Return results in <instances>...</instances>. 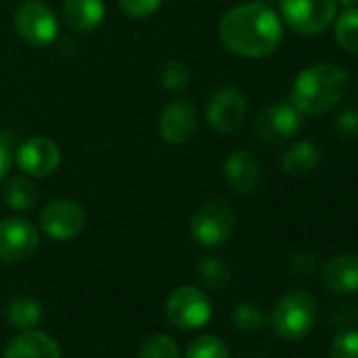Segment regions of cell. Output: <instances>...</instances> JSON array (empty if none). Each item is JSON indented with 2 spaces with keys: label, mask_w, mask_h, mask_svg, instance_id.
Returning a JSON list of instances; mask_svg holds the SVG:
<instances>
[{
  "label": "cell",
  "mask_w": 358,
  "mask_h": 358,
  "mask_svg": "<svg viewBox=\"0 0 358 358\" xmlns=\"http://www.w3.org/2000/svg\"><path fill=\"white\" fill-rule=\"evenodd\" d=\"M220 41L241 57L262 59L272 55L282 41L278 15L264 3H245L230 9L220 22Z\"/></svg>",
  "instance_id": "obj_1"
},
{
  "label": "cell",
  "mask_w": 358,
  "mask_h": 358,
  "mask_svg": "<svg viewBox=\"0 0 358 358\" xmlns=\"http://www.w3.org/2000/svg\"><path fill=\"white\" fill-rule=\"evenodd\" d=\"M348 93V74L337 64H316L306 68L293 83L291 103L299 114L320 116L333 110Z\"/></svg>",
  "instance_id": "obj_2"
},
{
  "label": "cell",
  "mask_w": 358,
  "mask_h": 358,
  "mask_svg": "<svg viewBox=\"0 0 358 358\" xmlns=\"http://www.w3.org/2000/svg\"><path fill=\"white\" fill-rule=\"evenodd\" d=\"M318 306L316 299L306 291H293L280 297L272 310L270 322L278 337L295 341L303 339L316 322Z\"/></svg>",
  "instance_id": "obj_3"
},
{
  "label": "cell",
  "mask_w": 358,
  "mask_h": 358,
  "mask_svg": "<svg viewBox=\"0 0 358 358\" xmlns=\"http://www.w3.org/2000/svg\"><path fill=\"white\" fill-rule=\"evenodd\" d=\"M234 228H236V213L222 199L205 201L190 220V230L194 241L205 247H220L228 243L234 234Z\"/></svg>",
  "instance_id": "obj_4"
},
{
  "label": "cell",
  "mask_w": 358,
  "mask_h": 358,
  "mask_svg": "<svg viewBox=\"0 0 358 358\" xmlns=\"http://www.w3.org/2000/svg\"><path fill=\"white\" fill-rule=\"evenodd\" d=\"M282 20L301 36L322 34L333 22L335 0H280Z\"/></svg>",
  "instance_id": "obj_5"
},
{
  "label": "cell",
  "mask_w": 358,
  "mask_h": 358,
  "mask_svg": "<svg viewBox=\"0 0 358 358\" xmlns=\"http://www.w3.org/2000/svg\"><path fill=\"white\" fill-rule=\"evenodd\" d=\"M171 324L184 331L201 329L211 318V301L199 287H179L175 289L164 306Z\"/></svg>",
  "instance_id": "obj_6"
},
{
  "label": "cell",
  "mask_w": 358,
  "mask_h": 358,
  "mask_svg": "<svg viewBox=\"0 0 358 358\" xmlns=\"http://www.w3.org/2000/svg\"><path fill=\"white\" fill-rule=\"evenodd\" d=\"M15 30L28 45L47 47L57 36V20L43 0H30L15 11Z\"/></svg>",
  "instance_id": "obj_7"
},
{
  "label": "cell",
  "mask_w": 358,
  "mask_h": 358,
  "mask_svg": "<svg viewBox=\"0 0 358 358\" xmlns=\"http://www.w3.org/2000/svg\"><path fill=\"white\" fill-rule=\"evenodd\" d=\"M249 101L245 93L236 87L220 89L207 106V122L213 131L230 135L238 131L247 118Z\"/></svg>",
  "instance_id": "obj_8"
},
{
  "label": "cell",
  "mask_w": 358,
  "mask_h": 358,
  "mask_svg": "<svg viewBox=\"0 0 358 358\" xmlns=\"http://www.w3.org/2000/svg\"><path fill=\"white\" fill-rule=\"evenodd\" d=\"M41 226L55 241H72L85 230L87 213L76 201L57 199L41 211Z\"/></svg>",
  "instance_id": "obj_9"
},
{
  "label": "cell",
  "mask_w": 358,
  "mask_h": 358,
  "mask_svg": "<svg viewBox=\"0 0 358 358\" xmlns=\"http://www.w3.org/2000/svg\"><path fill=\"white\" fill-rule=\"evenodd\" d=\"M301 129V114L293 103L278 101L264 108L255 118V133L266 143H282L293 139Z\"/></svg>",
  "instance_id": "obj_10"
},
{
  "label": "cell",
  "mask_w": 358,
  "mask_h": 358,
  "mask_svg": "<svg viewBox=\"0 0 358 358\" xmlns=\"http://www.w3.org/2000/svg\"><path fill=\"white\" fill-rule=\"evenodd\" d=\"M38 232L24 217H9L0 222V262L17 264L34 255L38 249Z\"/></svg>",
  "instance_id": "obj_11"
},
{
  "label": "cell",
  "mask_w": 358,
  "mask_h": 358,
  "mask_svg": "<svg viewBox=\"0 0 358 358\" xmlns=\"http://www.w3.org/2000/svg\"><path fill=\"white\" fill-rule=\"evenodd\" d=\"M199 127V112L190 99H175L160 112L158 129L166 143L179 145L194 137Z\"/></svg>",
  "instance_id": "obj_12"
},
{
  "label": "cell",
  "mask_w": 358,
  "mask_h": 358,
  "mask_svg": "<svg viewBox=\"0 0 358 358\" xmlns=\"http://www.w3.org/2000/svg\"><path fill=\"white\" fill-rule=\"evenodd\" d=\"M62 160L59 145L49 137H30L17 150V164L32 177L51 175Z\"/></svg>",
  "instance_id": "obj_13"
},
{
  "label": "cell",
  "mask_w": 358,
  "mask_h": 358,
  "mask_svg": "<svg viewBox=\"0 0 358 358\" xmlns=\"http://www.w3.org/2000/svg\"><path fill=\"white\" fill-rule=\"evenodd\" d=\"M230 188L238 194H253L262 182V166L249 150H234L224 164Z\"/></svg>",
  "instance_id": "obj_14"
},
{
  "label": "cell",
  "mask_w": 358,
  "mask_h": 358,
  "mask_svg": "<svg viewBox=\"0 0 358 358\" xmlns=\"http://www.w3.org/2000/svg\"><path fill=\"white\" fill-rule=\"evenodd\" d=\"M322 282L335 295H352L358 291V255L343 253L329 259L322 268Z\"/></svg>",
  "instance_id": "obj_15"
},
{
  "label": "cell",
  "mask_w": 358,
  "mask_h": 358,
  "mask_svg": "<svg viewBox=\"0 0 358 358\" xmlns=\"http://www.w3.org/2000/svg\"><path fill=\"white\" fill-rule=\"evenodd\" d=\"M3 358H62V348L51 335L26 329L7 345Z\"/></svg>",
  "instance_id": "obj_16"
},
{
  "label": "cell",
  "mask_w": 358,
  "mask_h": 358,
  "mask_svg": "<svg viewBox=\"0 0 358 358\" xmlns=\"http://www.w3.org/2000/svg\"><path fill=\"white\" fill-rule=\"evenodd\" d=\"M322 152L312 141L293 143L280 158V169L291 177H306L320 166Z\"/></svg>",
  "instance_id": "obj_17"
},
{
  "label": "cell",
  "mask_w": 358,
  "mask_h": 358,
  "mask_svg": "<svg viewBox=\"0 0 358 358\" xmlns=\"http://www.w3.org/2000/svg\"><path fill=\"white\" fill-rule=\"evenodd\" d=\"M106 7L101 0H66L64 17L78 32H91L101 24Z\"/></svg>",
  "instance_id": "obj_18"
},
{
  "label": "cell",
  "mask_w": 358,
  "mask_h": 358,
  "mask_svg": "<svg viewBox=\"0 0 358 358\" xmlns=\"http://www.w3.org/2000/svg\"><path fill=\"white\" fill-rule=\"evenodd\" d=\"M7 318L15 329H22V331L34 329L43 318V308L36 299L22 295V297H15L7 306Z\"/></svg>",
  "instance_id": "obj_19"
},
{
  "label": "cell",
  "mask_w": 358,
  "mask_h": 358,
  "mask_svg": "<svg viewBox=\"0 0 358 358\" xmlns=\"http://www.w3.org/2000/svg\"><path fill=\"white\" fill-rule=\"evenodd\" d=\"M335 38L341 49L358 55V9H345L335 20Z\"/></svg>",
  "instance_id": "obj_20"
},
{
  "label": "cell",
  "mask_w": 358,
  "mask_h": 358,
  "mask_svg": "<svg viewBox=\"0 0 358 358\" xmlns=\"http://www.w3.org/2000/svg\"><path fill=\"white\" fill-rule=\"evenodd\" d=\"M5 199H7L11 209L30 211L38 201V192H36L32 182H28V179H24V177H15V179H11L7 190H5Z\"/></svg>",
  "instance_id": "obj_21"
},
{
  "label": "cell",
  "mask_w": 358,
  "mask_h": 358,
  "mask_svg": "<svg viewBox=\"0 0 358 358\" xmlns=\"http://www.w3.org/2000/svg\"><path fill=\"white\" fill-rule=\"evenodd\" d=\"M186 358H230V352L217 335H201L188 345Z\"/></svg>",
  "instance_id": "obj_22"
},
{
  "label": "cell",
  "mask_w": 358,
  "mask_h": 358,
  "mask_svg": "<svg viewBox=\"0 0 358 358\" xmlns=\"http://www.w3.org/2000/svg\"><path fill=\"white\" fill-rule=\"evenodd\" d=\"M137 358H179V348L169 335L154 333L141 343Z\"/></svg>",
  "instance_id": "obj_23"
},
{
  "label": "cell",
  "mask_w": 358,
  "mask_h": 358,
  "mask_svg": "<svg viewBox=\"0 0 358 358\" xmlns=\"http://www.w3.org/2000/svg\"><path fill=\"white\" fill-rule=\"evenodd\" d=\"M199 276L211 289H224L230 282V270L217 257H205V259H201V264H199Z\"/></svg>",
  "instance_id": "obj_24"
},
{
  "label": "cell",
  "mask_w": 358,
  "mask_h": 358,
  "mask_svg": "<svg viewBox=\"0 0 358 358\" xmlns=\"http://www.w3.org/2000/svg\"><path fill=\"white\" fill-rule=\"evenodd\" d=\"M232 322L243 333H255V331H259L266 324V316H264V312L257 306H253V303H241V306L234 308Z\"/></svg>",
  "instance_id": "obj_25"
},
{
  "label": "cell",
  "mask_w": 358,
  "mask_h": 358,
  "mask_svg": "<svg viewBox=\"0 0 358 358\" xmlns=\"http://www.w3.org/2000/svg\"><path fill=\"white\" fill-rule=\"evenodd\" d=\"M188 80H190V72H188V66L182 64V62H171L164 66L162 70V87L166 91H184L188 87Z\"/></svg>",
  "instance_id": "obj_26"
},
{
  "label": "cell",
  "mask_w": 358,
  "mask_h": 358,
  "mask_svg": "<svg viewBox=\"0 0 358 358\" xmlns=\"http://www.w3.org/2000/svg\"><path fill=\"white\" fill-rule=\"evenodd\" d=\"M329 358H358V331L339 333L331 343Z\"/></svg>",
  "instance_id": "obj_27"
},
{
  "label": "cell",
  "mask_w": 358,
  "mask_h": 358,
  "mask_svg": "<svg viewBox=\"0 0 358 358\" xmlns=\"http://www.w3.org/2000/svg\"><path fill=\"white\" fill-rule=\"evenodd\" d=\"M118 5L124 15L133 20H145L160 9L162 0H118Z\"/></svg>",
  "instance_id": "obj_28"
},
{
  "label": "cell",
  "mask_w": 358,
  "mask_h": 358,
  "mask_svg": "<svg viewBox=\"0 0 358 358\" xmlns=\"http://www.w3.org/2000/svg\"><path fill=\"white\" fill-rule=\"evenodd\" d=\"M337 133L341 137H354L358 135V108H348L345 112H341V116L337 118Z\"/></svg>",
  "instance_id": "obj_29"
},
{
  "label": "cell",
  "mask_w": 358,
  "mask_h": 358,
  "mask_svg": "<svg viewBox=\"0 0 358 358\" xmlns=\"http://www.w3.org/2000/svg\"><path fill=\"white\" fill-rule=\"evenodd\" d=\"M316 268V257L312 253H295L291 257V270L297 274H310Z\"/></svg>",
  "instance_id": "obj_30"
},
{
  "label": "cell",
  "mask_w": 358,
  "mask_h": 358,
  "mask_svg": "<svg viewBox=\"0 0 358 358\" xmlns=\"http://www.w3.org/2000/svg\"><path fill=\"white\" fill-rule=\"evenodd\" d=\"M11 164H13V158H11V152L7 145L0 143V182L7 177V173L11 171Z\"/></svg>",
  "instance_id": "obj_31"
},
{
  "label": "cell",
  "mask_w": 358,
  "mask_h": 358,
  "mask_svg": "<svg viewBox=\"0 0 358 358\" xmlns=\"http://www.w3.org/2000/svg\"><path fill=\"white\" fill-rule=\"evenodd\" d=\"M356 3H358V0H335V5H341V7H345V9H352Z\"/></svg>",
  "instance_id": "obj_32"
}]
</instances>
